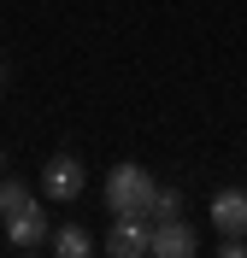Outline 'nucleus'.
Masks as SVG:
<instances>
[{"mask_svg":"<svg viewBox=\"0 0 247 258\" xmlns=\"http://www.w3.org/2000/svg\"><path fill=\"white\" fill-rule=\"evenodd\" d=\"M82 182H88V170H82L77 153H53V159L41 164V194H47V200H77Z\"/></svg>","mask_w":247,"mask_h":258,"instance_id":"39448f33","label":"nucleus"},{"mask_svg":"<svg viewBox=\"0 0 247 258\" xmlns=\"http://www.w3.org/2000/svg\"><path fill=\"white\" fill-rule=\"evenodd\" d=\"M200 252V229L188 217H159L147 235V258H194Z\"/></svg>","mask_w":247,"mask_h":258,"instance_id":"20e7f679","label":"nucleus"},{"mask_svg":"<svg viewBox=\"0 0 247 258\" xmlns=\"http://www.w3.org/2000/svg\"><path fill=\"white\" fill-rule=\"evenodd\" d=\"M224 258H247V235H224V246H218Z\"/></svg>","mask_w":247,"mask_h":258,"instance_id":"9d476101","label":"nucleus"},{"mask_svg":"<svg viewBox=\"0 0 247 258\" xmlns=\"http://www.w3.org/2000/svg\"><path fill=\"white\" fill-rule=\"evenodd\" d=\"M24 200H35V194L24 188V182H12V176H0V217H6V211H12V206H24Z\"/></svg>","mask_w":247,"mask_h":258,"instance_id":"1a4fd4ad","label":"nucleus"},{"mask_svg":"<svg viewBox=\"0 0 247 258\" xmlns=\"http://www.w3.org/2000/svg\"><path fill=\"white\" fill-rule=\"evenodd\" d=\"M100 194H106V211H147L153 194H159V182H153L147 164H112Z\"/></svg>","mask_w":247,"mask_h":258,"instance_id":"f257e3e1","label":"nucleus"},{"mask_svg":"<svg viewBox=\"0 0 247 258\" xmlns=\"http://www.w3.org/2000/svg\"><path fill=\"white\" fill-rule=\"evenodd\" d=\"M0 229H6V241H12L18 252H35V246H47V235H53V223L41 217V200L12 206L6 217H0Z\"/></svg>","mask_w":247,"mask_h":258,"instance_id":"7ed1b4c3","label":"nucleus"},{"mask_svg":"<svg viewBox=\"0 0 247 258\" xmlns=\"http://www.w3.org/2000/svg\"><path fill=\"white\" fill-rule=\"evenodd\" d=\"M212 229L218 235H247V188H218L212 194Z\"/></svg>","mask_w":247,"mask_h":258,"instance_id":"423d86ee","label":"nucleus"},{"mask_svg":"<svg viewBox=\"0 0 247 258\" xmlns=\"http://www.w3.org/2000/svg\"><path fill=\"white\" fill-rule=\"evenodd\" d=\"M0 94H6V59H0Z\"/></svg>","mask_w":247,"mask_h":258,"instance_id":"9b49d317","label":"nucleus"},{"mask_svg":"<svg viewBox=\"0 0 247 258\" xmlns=\"http://www.w3.org/2000/svg\"><path fill=\"white\" fill-rule=\"evenodd\" d=\"M47 246H53L59 258H88V252H94V241H88V235H82L77 223H59V229L47 235Z\"/></svg>","mask_w":247,"mask_h":258,"instance_id":"0eeeda50","label":"nucleus"},{"mask_svg":"<svg viewBox=\"0 0 247 258\" xmlns=\"http://www.w3.org/2000/svg\"><path fill=\"white\" fill-rule=\"evenodd\" d=\"M147 235H153V217L147 211H112V229H106V252L112 258H147Z\"/></svg>","mask_w":247,"mask_h":258,"instance_id":"f03ea898","label":"nucleus"},{"mask_svg":"<svg viewBox=\"0 0 247 258\" xmlns=\"http://www.w3.org/2000/svg\"><path fill=\"white\" fill-rule=\"evenodd\" d=\"M0 164H6V147H0Z\"/></svg>","mask_w":247,"mask_h":258,"instance_id":"f8f14e48","label":"nucleus"},{"mask_svg":"<svg viewBox=\"0 0 247 258\" xmlns=\"http://www.w3.org/2000/svg\"><path fill=\"white\" fill-rule=\"evenodd\" d=\"M182 206H188L182 188H159V194H153V206H147V217H153V223H159V217H182Z\"/></svg>","mask_w":247,"mask_h":258,"instance_id":"6e6552de","label":"nucleus"}]
</instances>
